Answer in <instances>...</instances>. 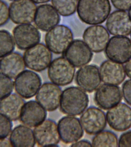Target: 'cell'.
<instances>
[{
	"label": "cell",
	"instance_id": "1",
	"mask_svg": "<svg viewBox=\"0 0 131 147\" xmlns=\"http://www.w3.org/2000/svg\"><path fill=\"white\" fill-rule=\"evenodd\" d=\"M111 10L109 0H79L77 8L80 20L85 24L93 25L104 22Z\"/></svg>",
	"mask_w": 131,
	"mask_h": 147
},
{
	"label": "cell",
	"instance_id": "2",
	"mask_svg": "<svg viewBox=\"0 0 131 147\" xmlns=\"http://www.w3.org/2000/svg\"><path fill=\"white\" fill-rule=\"evenodd\" d=\"M88 103L89 98L86 92L79 87L72 86L62 92L60 111L69 116L80 115L87 109Z\"/></svg>",
	"mask_w": 131,
	"mask_h": 147
},
{
	"label": "cell",
	"instance_id": "3",
	"mask_svg": "<svg viewBox=\"0 0 131 147\" xmlns=\"http://www.w3.org/2000/svg\"><path fill=\"white\" fill-rule=\"evenodd\" d=\"M73 40L71 30L63 25H56L48 31L45 36L46 46L56 54L64 53Z\"/></svg>",
	"mask_w": 131,
	"mask_h": 147
},
{
	"label": "cell",
	"instance_id": "4",
	"mask_svg": "<svg viewBox=\"0 0 131 147\" xmlns=\"http://www.w3.org/2000/svg\"><path fill=\"white\" fill-rule=\"evenodd\" d=\"M75 74V67L64 57L55 59L48 67V78L53 83L58 86L70 84L73 81Z\"/></svg>",
	"mask_w": 131,
	"mask_h": 147
},
{
	"label": "cell",
	"instance_id": "5",
	"mask_svg": "<svg viewBox=\"0 0 131 147\" xmlns=\"http://www.w3.org/2000/svg\"><path fill=\"white\" fill-rule=\"evenodd\" d=\"M23 58L26 67L40 72L48 67L51 62L52 55L45 45L38 43L26 49Z\"/></svg>",
	"mask_w": 131,
	"mask_h": 147
},
{
	"label": "cell",
	"instance_id": "6",
	"mask_svg": "<svg viewBox=\"0 0 131 147\" xmlns=\"http://www.w3.org/2000/svg\"><path fill=\"white\" fill-rule=\"evenodd\" d=\"M16 93L23 98L28 99L36 95L41 85L39 75L30 70H24L15 79Z\"/></svg>",
	"mask_w": 131,
	"mask_h": 147
},
{
	"label": "cell",
	"instance_id": "7",
	"mask_svg": "<svg viewBox=\"0 0 131 147\" xmlns=\"http://www.w3.org/2000/svg\"><path fill=\"white\" fill-rule=\"evenodd\" d=\"M105 49L106 57L117 63L124 64L131 58V41L127 37H112Z\"/></svg>",
	"mask_w": 131,
	"mask_h": 147
},
{
	"label": "cell",
	"instance_id": "8",
	"mask_svg": "<svg viewBox=\"0 0 131 147\" xmlns=\"http://www.w3.org/2000/svg\"><path fill=\"white\" fill-rule=\"evenodd\" d=\"M106 117L109 126L116 131H124L131 127V108L125 103L109 109Z\"/></svg>",
	"mask_w": 131,
	"mask_h": 147
},
{
	"label": "cell",
	"instance_id": "9",
	"mask_svg": "<svg viewBox=\"0 0 131 147\" xmlns=\"http://www.w3.org/2000/svg\"><path fill=\"white\" fill-rule=\"evenodd\" d=\"M36 9L31 0H16L9 5V17L15 24H30L34 20Z\"/></svg>",
	"mask_w": 131,
	"mask_h": 147
},
{
	"label": "cell",
	"instance_id": "10",
	"mask_svg": "<svg viewBox=\"0 0 131 147\" xmlns=\"http://www.w3.org/2000/svg\"><path fill=\"white\" fill-rule=\"evenodd\" d=\"M84 130L89 135H96L105 129L107 119L105 113L101 109L91 107L86 109L80 117Z\"/></svg>",
	"mask_w": 131,
	"mask_h": 147
},
{
	"label": "cell",
	"instance_id": "11",
	"mask_svg": "<svg viewBox=\"0 0 131 147\" xmlns=\"http://www.w3.org/2000/svg\"><path fill=\"white\" fill-rule=\"evenodd\" d=\"M57 127L60 140L66 144L79 141L84 135L80 120L72 116H65L59 121Z\"/></svg>",
	"mask_w": 131,
	"mask_h": 147
},
{
	"label": "cell",
	"instance_id": "12",
	"mask_svg": "<svg viewBox=\"0 0 131 147\" xmlns=\"http://www.w3.org/2000/svg\"><path fill=\"white\" fill-rule=\"evenodd\" d=\"M122 94L117 86L102 84L96 90L94 101L100 109L108 110L121 102Z\"/></svg>",
	"mask_w": 131,
	"mask_h": 147
},
{
	"label": "cell",
	"instance_id": "13",
	"mask_svg": "<svg viewBox=\"0 0 131 147\" xmlns=\"http://www.w3.org/2000/svg\"><path fill=\"white\" fill-rule=\"evenodd\" d=\"M33 133L38 146H58L60 138L57 125L51 119H45L34 127Z\"/></svg>",
	"mask_w": 131,
	"mask_h": 147
},
{
	"label": "cell",
	"instance_id": "14",
	"mask_svg": "<svg viewBox=\"0 0 131 147\" xmlns=\"http://www.w3.org/2000/svg\"><path fill=\"white\" fill-rule=\"evenodd\" d=\"M15 44L20 50H26L39 43L41 34L36 26L30 24H20L13 30Z\"/></svg>",
	"mask_w": 131,
	"mask_h": 147
},
{
	"label": "cell",
	"instance_id": "15",
	"mask_svg": "<svg viewBox=\"0 0 131 147\" xmlns=\"http://www.w3.org/2000/svg\"><path fill=\"white\" fill-rule=\"evenodd\" d=\"M61 94V89L59 86L46 82L39 88L35 99L46 111H53L59 106Z\"/></svg>",
	"mask_w": 131,
	"mask_h": 147
},
{
	"label": "cell",
	"instance_id": "16",
	"mask_svg": "<svg viewBox=\"0 0 131 147\" xmlns=\"http://www.w3.org/2000/svg\"><path fill=\"white\" fill-rule=\"evenodd\" d=\"M101 81L99 69L96 65L83 66L76 74V84L79 88L88 93L96 90L101 85Z\"/></svg>",
	"mask_w": 131,
	"mask_h": 147
},
{
	"label": "cell",
	"instance_id": "17",
	"mask_svg": "<svg viewBox=\"0 0 131 147\" xmlns=\"http://www.w3.org/2000/svg\"><path fill=\"white\" fill-rule=\"evenodd\" d=\"M109 38L107 30L101 25L89 26L83 34L84 42L92 51L96 53L101 52L105 49Z\"/></svg>",
	"mask_w": 131,
	"mask_h": 147
},
{
	"label": "cell",
	"instance_id": "18",
	"mask_svg": "<svg viewBox=\"0 0 131 147\" xmlns=\"http://www.w3.org/2000/svg\"><path fill=\"white\" fill-rule=\"evenodd\" d=\"M92 52L84 41L76 40L64 52V57L75 67H81L92 60L93 55Z\"/></svg>",
	"mask_w": 131,
	"mask_h": 147
},
{
	"label": "cell",
	"instance_id": "19",
	"mask_svg": "<svg viewBox=\"0 0 131 147\" xmlns=\"http://www.w3.org/2000/svg\"><path fill=\"white\" fill-rule=\"evenodd\" d=\"M109 33L115 36H127L131 33V20L124 10H116L109 16L106 23Z\"/></svg>",
	"mask_w": 131,
	"mask_h": 147
},
{
	"label": "cell",
	"instance_id": "20",
	"mask_svg": "<svg viewBox=\"0 0 131 147\" xmlns=\"http://www.w3.org/2000/svg\"><path fill=\"white\" fill-rule=\"evenodd\" d=\"M99 72L102 82L108 84L118 86L126 78L124 65L110 60L104 61L102 63Z\"/></svg>",
	"mask_w": 131,
	"mask_h": 147
},
{
	"label": "cell",
	"instance_id": "21",
	"mask_svg": "<svg viewBox=\"0 0 131 147\" xmlns=\"http://www.w3.org/2000/svg\"><path fill=\"white\" fill-rule=\"evenodd\" d=\"M34 21L38 28L47 32L59 24L60 17L53 6L44 4L37 8Z\"/></svg>",
	"mask_w": 131,
	"mask_h": 147
},
{
	"label": "cell",
	"instance_id": "22",
	"mask_svg": "<svg viewBox=\"0 0 131 147\" xmlns=\"http://www.w3.org/2000/svg\"><path fill=\"white\" fill-rule=\"evenodd\" d=\"M47 117V111L36 101L30 100L24 104L19 119L24 125L33 127L44 121Z\"/></svg>",
	"mask_w": 131,
	"mask_h": 147
},
{
	"label": "cell",
	"instance_id": "23",
	"mask_svg": "<svg viewBox=\"0 0 131 147\" xmlns=\"http://www.w3.org/2000/svg\"><path fill=\"white\" fill-rule=\"evenodd\" d=\"M25 67L23 56L18 53H10L0 59V72L11 79H16Z\"/></svg>",
	"mask_w": 131,
	"mask_h": 147
},
{
	"label": "cell",
	"instance_id": "24",
	"mask_svg": "<svg viewBox=\"0 0 131 147\" xmlns=\"http://www.w3.org/2000/svg\"><path fill=\"white\" fill-rule=\"evenodd\" d=\"M25 102L17 93H13L0 100V113L11 121L19 119Z\"/></svg>",
	"mask_w": 131,
	"mask_h": 147
},
{
	"label": "cell",
	"instance_id": "25",
	"mask_svg": "<svg viewBox=\"0 0 131 147\" xmlns=\"http://www.w3.org/2000/svg\"><path fill=\"white\" fill-rule=\"evenodd\" d=\"M9 140L12 147H34L36 143L33 130L25 125L14 127L10 133Z\"/></svg>",
	"mask_w": 131,
	"mask_h": 147
},
{
	"label": "cell",
	"instance_id": "26",
	"mask_svg": "<svg viewBox=\"0 0 131 147\" xmlns=\"http://www.w3.org/2000/svg\"><path fill=\"white\" fill-rule=\"evenodd\" d=\"M118 141L117 135L110 131H102L97 133L92 140L94 147H118Z\"/></svg>",
	"mask_w": 131,
	"mask_h": 147
},
{
	"label": "cell",
	"instance_id": "27",
	"mask_svg": "<svg viewBox=\"0 0 131 147\" xmlns=\"http://www.w3.org/2000/svg\"><path fill=\"white\" fill-rule=\"evenodd\" d=\"M78 0H51L53 6L59 14L64 17L71 16L75 12Z\"/></svg>",
	"mask_w": 131,
	"mask_h": 147
},
{
	"label": "cell",
	"instance_id": "28",
	"mask_svg": "<svg viewBox=\"0 0 131 147\" xmlns=\"http://www.w3.org/2000/svg\"><path fill=\"white\" fill-rule=\"evenodd\" d=\"M13 36L7 30H0V58L13 52L15 48Z\"/></svg>",
	"mask_w": 131,
	"mask_h": 147
},
{
	"label": "cell",
	"instance_id": "29",
	"mask_svg": "<svg viewBox=\"0 0 131 147\" xmlns=\"http://www.w3.org/2000/svg\"><path fill=\"white\" fill-rule=\"evenodd\" d=\"M14 84L11 78L0 72V100L12 93Z\"/></svg>",
	"mask_w": 131,
	"mask_h": 147
},
{
	"label": "cell",
	"instance_id": "30",
	"mask_svg": "<svg viewBox=\"0 0 131 147\" xmlns=\"http://www.w3.org/2000/svg\"><path fill=\"white\" fill-rule=\"evenodd\" d=\"M12 126L11 121L0 113V139L7 137L11 133Z\"/></svg>",
	"mask_w": 131,
	"mask_h": 147
},
{
	"label": "cell",
	"instance_id": "31",
	"mask_svg": "<svg viewBox=\"0 0 131 147\" xmlns=\"http://www.w3.org/2000/svg\"><path fill=\"white\" fill-rule=\"evenodd\" d=\"M9 18V7L5 2L0 0V26L5 25Z\"/></svg>",
	"mask_w": 131,
	"mask_h": 147
},
{
	"label": "cell",
	"instance_id": "32",
	"mask_svg": "<svg viewBox=\"0 0 131 147\" xmlns=\"http://www.w3.org/2000/svg\"><path fill=\"white\" fill-rule=\"evenodd\" d=\"M122 94L124 101L131 106V79L126 80L123 84Z\"/></svg>",
	"mask_w": 131,
	"mask_h": 147
},
{
	"label": "cell",
	"instance_id": "33",
	"mask_svg": "<svg viewBox=\"0 0 131 147\" xmlns=\"http://www.w3.org/2000/svg\"><path fill=\"white\" fill-rule=\"evenodd\" d=\"M111 1L113 6L119 10L125 11L131 7V0H111Z\"/></svg>",
	"mask_w": 131,
	"mask_h": 147
},
{
	"label": "cell",
	"instance_id": "34",
	"mask_svg": "<svg viewBox=\"0 0 131 147\" xmlns=\"http://www.w3.org/2000/svg\"><path fill=\"white\" fill-rule=\"evenodd\" d=\"M118 147H131V130L124 132L118 140Z\"/></svg>",
	"mask_w": 131,
	"mask_h": 147
},
{
	"label": "cell",
	"instance_id": "35",
	"mask_svg": "<svg viewBox=\"0 0 131 147\" xmlns=\"http://www.w3.org/2000/svg\"><path fill=\"white\" fill-rule=\"evenodd\" d=\"M71 147H91L92 143L90 141L86 140H81L72 143Z\"/></svg>",
	"mask_w": 131,
	"mask_h": 147
},
{
	"label": "cell",
	"instance_id": "36",
	"mask_svg": "<svg viewBox=\"0 0 131 147\" xmlns=\"http://www.w3.org/2000/svg\"><path fill=\"white\" fill-rule=\"evenodd\" d=\"M124 68L126 76L131 79V58L126 62Z\"/></svg>",
	"mask_w": 131,
	"mask_h": 147
},
{
	"label": "cell",
	"instance_id": "37",
	"mask_svg": "<svg viewBox=\"0 0 131 147\" xmlns=\"http://www.w3.org/2000/svg\"><path fill=\"white\" fill-rule=\"evenodd\" d=\"M0 147H12L9 139L6 138L0 139Z\"/></svg>",
	"mask_w": 131,
	"mask_h": 147
},
{
	"label": "cell",
	"instance_id": "38",
	"mask_svg": "<svg viewBox=\"0 0 131 147\" xmlns=\"http://www.w3.org/2000/svg\"><path fill=\"white\" fill-rule=\"evenodd\" d=\"M31 1H33L34 3L40 4V3H46V2H49L50 0H31Z\"/></svg>",
	"mask_w": 131,
	"mask_h": 147
},
{
	"label": "cell",
	"instance_id": "39",
	"mask_svg": "<svg viewBox=\"0 0 131 147\" xmlns=\"http://www.w3.org/2000/svg\"><path fill=\"white\" fill-rule=\"evenodd\" d=\"M128 15L129 16V17H130V19L131 20V7L130 8V9H129V10Z\"/></svg>",
	"mask_w": 131,
	"mask_h": 147
},
{
	"label": "cell",
	"instance_id": "40",
	"mask_svg": "<svg viewBox=\"0 0 131 147\" xmlns=\"http://www.w3.org/2000/svg\"><path fill=\"white\" fill-rule=\"evenodd\" d=\"M9 1H16V0H9Z\"/></svg>",
	"mask_w": 131,
	"mask_h": 147
},
{
	"label": "cell",
	"instance_id": "41",
	"mask_svg": "<svg viewBox=\"0 0 131 147\" xmlns=\"http://www.w3.org/2000/svg\"></svg>",
	"mask_w": 131,
	"mask_h": 147
}]
</instances>
